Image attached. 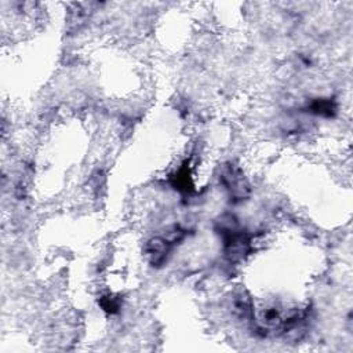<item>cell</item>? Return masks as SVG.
Returning <instances> with one entry per match:
<instances>
[{
	"mask_svg": "<svg viewBox=\"0 0 353 353\" xmlns=\"http://www.w3.org/2000/svg\"><path fill=\"white\" fill-rule=\"evenodd\" d=\"M311 110L316 115L331 116L335 112V105L330 100H316L311 105Z\"/></svg>",
	"mask_w": 353,
	"mask_h": 353,
	"instance_id": "1",
	"label": "cell"
},
{
	"mask_svg": "<svg viewBox=\"0 0 353 353\" xmlns=\"http://www.w3.org/2000/svg\"><path fill=\"white\" fill-rule=\"evenodd\" d=\"M101 306L104 311H106L109 313H116L120 308V301L119 298H116L113 295H106V297H102L101 299Z\"/></svg>",
	"mask_w": 353,
	"mask_h": 353,
	"instance_id": "2",
	"label": "cell"
}]
</instances>
